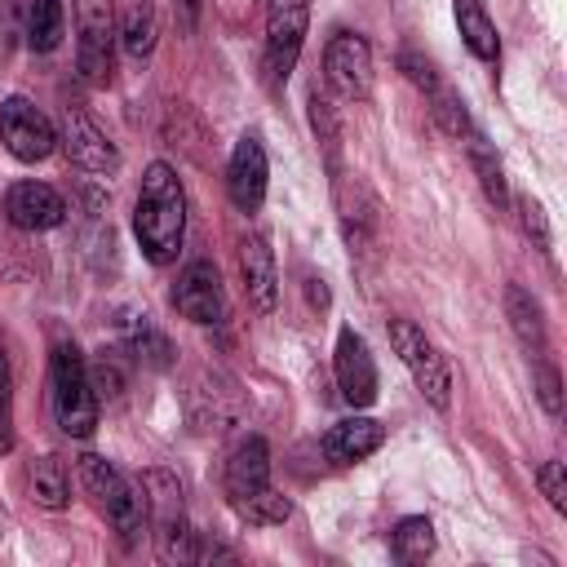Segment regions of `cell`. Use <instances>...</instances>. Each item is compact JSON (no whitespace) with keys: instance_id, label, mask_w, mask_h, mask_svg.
I'll return each instance as SVG.
<instances>
[{"instance_id":"3957f363","label":"cell","mask_w":567,"mask_h":567,"mask_svg":"<svg viewBox=\"0 0 567 567\" xmlns=\"http://www.w3.org/2000/svg\"><path fill=\"white\" fill-rule=\"evenodd\" d=\"M80 483H84V492L97 501V509L111 518V527L120 532V545L133 549V545L142 540V527H146L142 487H137L124 470H115L106 456H97V452H84V456H80Z\"/></svg>"},{"instance_id":"ba28073f","label":"cell","mask_w":567,"mask_h":567,"mask_svg":"<svg viewBox=\"0 0 567 567\" xmlns=\"http://www.w3.org/2000/svg\"><path fill=\"white\" fill-rule=\"evenodd\" d=\"M0 142L9 146L13 159L35 164V159L53 155L58 128H53V120H49L31 97H18V93H13V97L0 102Z\"/></svg>"},{"instance_id":"e575fe53","label":"cell","mask_w":567,"mask_h":567,"mask_svg":"<svg viewBox=\"0 0 567 567\" xmlns=\"http://www.w3.org/2000/svg\"><path fill=\"white\" fill-rule=\"evenodd\" d=\"M310 120H315V133H319V142L332 151L337 146V120H332V106H328V97H310Z\"/></svg>"},{"instance_id":"44dd1931","label":"cell","mask_w":567,"mask_h":567,"mask_svg":"<svg viewBox=\"0 0 567 567\" xmlns=\"http://www.w3.org/2000/svg\"><path fill=\"white\" fill-rule=\"evenodd\" d=\"M62 27H66V13H62V0H31L27 4V44L35 53H49L62 44Z\"/></svg>"},{"instance_id":"30bf717a","label":"cell","mask_w":567,"mask_h":567,"mask_svg":"<svg viewBox=\"0 0 567 567\" xmlns=\"http://www.w3.org/2000/svg\"><path fill=\"white\" fill-rule=\"evenodd\" d=\"M244 412V399H239V385L221 372H199L190 385H186V416L195 430L204 434H217V430H230Z\"/></svg>"},{"instance_id":"83f0119b","label":"cell","mask_w":567,"mask_h":567,"mask_svg":"<svg viewBox=\"0 0 567 567\" xmlns=\"http://www.w3.org/2000/svg\"><path fill=\"white\" fill-rule=\"evenodd\" d=\"M425 97H430V111H434V120H439V128H443V133H452V137H461V142L474 133V120H470L465 102L456 97V89H447V84L439 80Z\"/></svg>"},{"instance_id":"836d02e7","label":"cell","mask_w":567,"mask_h":567,"mask_svg":"<svg viewBox=\"0 0 567 567\" xmlns=\"http://www.w3.org/2000/svg\"><path fill=\"white\" fill-rule=\"evenodd\" d=\"M399 71H403V75H408V80H412L421 93H430V89L439 84V71H434V62H430V58H421L416 49H403V53H399Z\"/></svg>"},{"instance_id":"d6986e66","label":"cell","mask_w":567,"mask_h":567,"mask_svg":"<svg viewBox=\"0 0 567 567\" xmlns=\"http://www.w3.org/2000/svg\"><path fill=\"white\" fill-rule=\"evenodd\" d=\"M505 315H509V328L523 341V350L545 354V346H549V337H545V310H540V301L523 284H509L505 288Z\"/></svg>"},{"instance_id":"2e32d148","label":"cell","mask_w":567,"mask_h":567,"mask_svg":"<svg viewBox=\"0 0 567 567\" xmlns=\"http://www.w3.org/2000/svg\"><path fill=\"white\" fill-rule=\"evenodd\" d=\"M239 270H244V292L257 310H275L279 301V270L266 235H244L239 239Z\"/></svg>"},{"instance_id":"8fae6325","label":"cell","mask_w":567,"mask_h":567,"mask_svg":"<svg viewBox=\"0 0 567 567\" xmlns=\"http://www.w3.org/2000/svg\"><path fill=\"white\" fill-rule=\"evenodd\" d=\"M173 306L182 319L199 323V328H217L226 319V288H221V275L213 261H190L182 275H177V288H173Z\"/></svg>"},{"instance_id":"7402d4cb","label":"cell","mask_w":567,"mask_h":567,"mask_svg":"<svg viewBox=\"0 0 567 567\" xmlns=\"http://www.w3.org/2000/svg\"><path fill=\"white\" fill-rule=\"evenodd\" d=\"M465 146H470V164H474V173H478V182H483V195H487L496 208H505V204H509V186H505V168H501V159L492 155V146L483 142L478 128L465 137Z\"/></svg>"},{"instance_id":"7a4b0ae2","label":"cell","mask_w":567,"mask_h":567,"mask_svg":"<svg viewBox=\"0 0 567 567\" xmlns=\"http://www.w3.org/2000/svg\"><path fill=\"white\" fill-rule=\"evenodd\" d=\"M49 403H53V421L62 425V434L71 439H89L97 425V390L89 381V363L71 341L53 346L49 359Z\"/></svg>"},{"instance_id":"4316f807","label":"cell","mask_w":567,"mask_h":567,"mask_svg":"<svg viewBox=\"0 0 567 567\" xmlns=\"http://www.w3.org/2000/svg\"><path fill=\"white\" fill-rule=\"evenodd\" d=\"M128 354L142 363V368H155V372H164L168 363H173V346H168V337L142 315L137 323H133V337H128Z\"/></svg>"},{"instance_id":"f1b7e54d","label":"cell","mask_w":567,"mask_h":567,"mask_svg":"<svg viewBox=\"0 0 567 567\" xmlns=\"http://www.w3.org/2000/svg\"><path fill=\"white\" fill-rule=\"evenodd\" d=\"M89 381H93V390H97V403H102V399H120L124 385H128L124 350H102V354L89 363Z\"/></svg>"},{"instance_id":"ac0fdd59","label":"cell","mask_w":567,"mask_h":567,"mask_svg":"<svg viewBox=\"0 0 567 567\" xmlns=\"http://www.w3.org/2000/svg\"><path fill=\"white\" fill-rule=\"evenodd\" d=\"M381 443H385V425L381 421H372V416H346V421H337L323 434V456L332 465H354V461H368Z\"/></svg>"},{"instance_id":"7c38bea8","label":"cell","mask_w":567,"mask_h":567,"mask_svg":"<svg viewBox=\"0 0 567 567\" xmlns=\"http://www.w3.org/2000/svg\"><path fill=\"white\" fill-rule=\"evenodd\" d=\"M58 142H62V151H66V159L71 164H80L84 173H120V151H115V142L80 111V106H66L62 111V124H58Z\"/></svg>"},{"instance_id":"5bb4252c","label":"cell","mask_w":567,"mask_h":567,"mask_svg":"<svg viewBox=\"0 0 567 567\" xmlns=\"http://www.w3.org/2000/svg\"><path fill=\"white\" fill-rule=\"evenodd\" d=\"M266 146L257 133H244L230 151V164H226V190H230V204L239 213H257L261 199H266Z\"/></svg>"},{"instance_id":"9c48e42d","label":"cell","mask_w":567,"mask_h":567,"mask_svg":"<svg viewBox=\"0 0 567 567\" xmlns=\"http://www.w3.org/2000/svg\"><path fill=\"white\" fill-rule=\"evenodd\" d=\"M323 75L346 102H363L372 93V49L354 31H337L323 49Z\"/></svg>"},{"instance_id":"d6a6232c","label":"cell","mask_w":567,"mask_h":567,"mask_svg":"<svg viewBox=\"0 0 567 567\" xmlns=\"http://www.w3.org/2000/svg\"><path fill=\"white\" fill-rule=\"evenodd\" d=\"M13 447V381H9V363L0 350V456Z\"/></svg>"},{"instance_id":"277c9868","label":"cell","mask_w":567,"mask_h":567,"mask_svg":"<svg viewBox=\"0 0 567 567\" xmlns=\"http://www.w3.org/2000/svg\"><path fill=\"white\" fill-rule=\"evenodd\" d=\"M142 501L151 509V536L155 554L164 563H195V532L182 509V487L168 470H146L142 474Z\"/></svg>"},{"instance_id":"1f68e13d","label":"cell","mask_w":567,"mask_h":567,"mask_svg":"<svg viewBox=\"0 0 567 567\" xmlns=\"http://www.w3.org/2000/svg\"><path fill=\"white\" fill-rule=\"evenodd\" d=\"M536 483H540L545 501H549L558 514H567V470H563V461H545V465L536 470Z\"/></svg>"},{"instance_id":"f546056e","label":"cell","mask_w":567,"mask_h":567,"mask_svg":"<svg viewBox=\"0 0 567 567\" xmlns=\"http://www.w3.org/2000/svg\"><path fill=\"white\" fill-rule=\"evenodd\" d=\"M514 208H518V221H523V235L532 239V248L549 252V221H545V208H540L532 195H518Z\"/></svg>"},{"instance_id":"52a82bcc","label":"cell","mask_w":567,"mask_h":567,"mask_svg":"<svg viewBox=\"0 0 567 567\" xmlns=\"http://www.w3.org/2000/svg\"><path fill=\"white\" fill-rule=\"evenodd\" d=\"M75 62L89 84L111 80V49H115V4L111 0H75Z\"/></svg>"},{"instance_id":"4fadbf2b","label":"cell","mask_w":567,"mask_h":567,"mask_svg":"<svg viewBox=\"0 0 567 567\" xmlns=\"http://www.w3.org/2000/svg\"><path fill=\"white\" fill-rule=\"evenodd\" d=\"M332 372H337V390L350 408H372L377 403V363L368 341L354 328H341L337 337V354H332Z\"/></svg>"},{"instance_id":"9a60e30c","label":"cell","mask_w":567,"mask_h":567,"mask_svg":"<svg viewBox=\"0 0 567 567\" xmlns=\"http://www.w3.org/2000/svg\"><path fill=\"white\" fill-rule=\"evenodd\" d=\"M4 217L18 230H53L66 217V199L49 182H13L4 190Z\"/></svg>"},{"instance_id":"603a6c76","label":"cell","mask_w":567,"mask_h":567,"mask_svg":"<svg viewBox=\"0 0 567 567\" xmlns=\"http://www.w3.org/2000/svg\"><path fill=\"white\" fill-rule=\"evenodd\" d=\"M155 35H159V18H155V4L151 0H137L128 13H124V27H120V44L128 58H146L155 49Z\"/></svg>"},{"instance_id":"5b68a950","label":"cell","mask_w":567,"mask_h":567,"mask_svg":"<svg viewBox=\"0 0 567 567\" xmlns=\"http://www.w3.org/2000/svg\"><path fill=\"white\" fill-rule=\"evenodd\" d=\"M390 346H394L399 363L412 372V381L425 394V403L439 408V412H447V403H452V368L439 354V346L412 319H390Z\"/></svg>"},{"instance_id":"d590c367","label":"cell","mask_w":567,"mask_h":567,"mask_svg":"<svg viewBox=\"0 0 567 567\" xmlns=\"http://www.w3.org/2000/svg\"><path fill=\"white\" fill-rule=\"evenodd\" d=\"M173 9H177V13H182V22L190 27V22H195V13H199V0H173Z\"/></svg>"},{"instance_id":"cb8c5ba5","label":"cell","mask_w":567,"mask_h":567,"mask_svg":"<svg viewBox=\"0 0 567 567\" xmlns=\"http://www.w3.org/2000/svg\"><path fill=\"white\" fill-rule=\"evenodd\" d=\"M31 496H35V505H44V509H66L71 483H66V470H62L58 456H40V461L31 465Z\"/></svg>"},{"instance_id":"484cf974","label":"cell","mask_w":567,"mask_h":567,"mask_svg":"<svg viewBox=\"0 0 567 567\" xmlns=\"http://www.w3.org/2000/svg\"><path fill=\"white\" fill-rule=\"evenodd\" d=\"M390 545L399 563H425L434 554V523L425 514H412L390 532Z\"/></svg>"},{"instance_id":"d4e9b609","label":"cell","mask_w":567,"mask_h":567,"mask_svg":"<svg viewBox=\"0 0 567 567\" xmlns=\"http://www.w3.org/2000/svg\"><path fill=\"white\" fill-rule=\"evenodd\" d=\"M230 509H235V514H239L248 527H275V523H284V518L292 514V501H288V496H279V492L266 483L261 492L230 501Z\"/></svg>"},{"instance_id":"ffe728a7","label":"cell","mask_w":567,"mask_h":567,"mask_svg":"<svg viewBox=\"0 0 567 567\" xmlns=\"http://www.w3.org/2000/svg\"><path fill=\"white\" fill-rule=\"evenodd\" d=\"M452 13H456V27H461L465 49L478 62H496L501 58V35H496V22L487 18L483 0H452Z\"/></svg>"},{"instance_id":"4dcf8cb0","label":"cell","mask_w":567,"mask_h":567,"mask_svg":"<svg viewBox=\"0 0 567 567\" xmlns=\"http://www.w3.org/2000/svg\"><path fill=\"white\" fill-rule=\"evenodd\" d=\"M536 399L549 416H563V381H558V368L545 354H536Z\"/></svg>"},{"instance_id":"8992f818","label":"cell","mask_w":567,"mask_h":567,"mask_svg":"<svg viewBox=\"0 0 567 567\" xmlns=\"http://www.w3.org/2000/svg\"><path fill=\"white\" fill-rule=\"evenodd\" d=\"M306 27H310V0H270L261 71L275 89L292 75V66L301 58V44H306Z\"/></svg>"},{"instance_id":"6da1fadb","label":"cell","mask_w":567,"mask_h":567,"mask_svg":"<svg viewBox=\"0 0 567 567\" xmlns=\"http://www.w3.org/2000/svg\"><path fill=\"white\" fill-rule=\"evenodd\" d=\"M133 235H137V248L151 266H168L182 252L186 190H182V177L173 173V164H164V159H155L142 173V190L133 204Z\"/></svg>"},{"instance_id":"e0dca14e","label":"cell","mask_w":567,"mask_h":567,"mask_svg":"<svg viewBox=\"0 0 567 567\" xmlns=\"http://www.w3.org/2000/svg\"><path fill=\"white\" fill-rule=\"evenodd\" d=\"M221 483H226V496H230V501L252 496V492H261V487L270 483V447H266L261 434H248V439L235 443V452L226 456Z\"/></svg>"}]
</instances>
